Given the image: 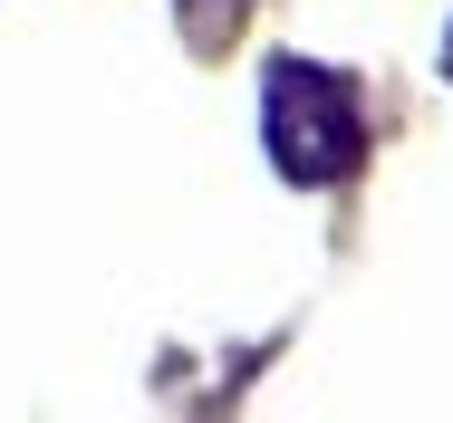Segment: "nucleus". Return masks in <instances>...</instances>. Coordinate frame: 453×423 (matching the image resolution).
<instances>
[{
	"label": "nucleus",
	"mask_w": 453,
	"mask_h": 423,
	"mask_svg": "<svg viewBox=\"0 0 453 423\" xmlns=\"http://www.w3.org/2000/svg\"><path fill=\"white\" fill-rule=\"evenodd\" d=\"M366 125H357V96L348 78H328V68H280L271 78V155L280 173H299V183H338V173L357 164Z\"/></svg>",
	"instance_id": "nucleus-1"
}]
</instances>
